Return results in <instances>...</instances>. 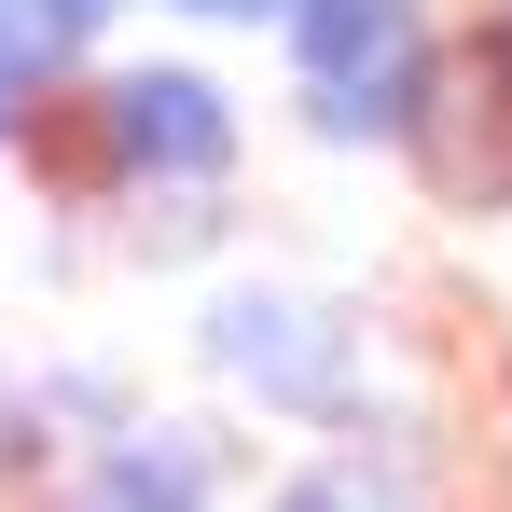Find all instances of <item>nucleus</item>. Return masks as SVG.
<instances>
[{"mask_svg":"<svg viewBox=\"0 0 512 512\" xmlns=\"http://www.w3.org/2000/svg\"><path fill=\"white\" fill-rule=\"evenodd\" d=\"M402 512H443V499H402Z\"/></svg>","mask_w":512,"mask_h":512,"instance_id":"nucleus-8","label":"nucleus"},{"mask_svg":"<svg viewBox=\"0 0 512 512\" xmlns=\"http://www.w3.org/2000/svg\"><path fill=\"white\" fill-rule=\"evenodd\" d=\"M263 28H277V70H291L305 139L402 153L429 125V84H443V14L429 0H277Z\"/></svg>","mask_w":512,"mask_h":512,"instance_id":"nucleus-2","label":"nucleus"},{"mask_svg":"<svg viewBox=\"0 0 512 512\" xmlns=\"http://www.w3.org/2000/svg\"><path fill=\"white\" fill-rule=\"evenodd\" d=\"M250 499V443L222 416H111L97 443H70V471L42 485V512H236Z\"/></svg>","mask_w":512,"mask_h":512,"instance_id":"nucleus-4","label":"nucleus"},{"mask_svg":"<svg viewBox=\"0 0 512 512\" xmlns=\"http://www.w3.org/2000/svg\"><path fill=\"white\" fill-rule=\"evenodd\" d=\"M194 346H208V374H222L263 429H305V443H319V429H360V416H374V319L333 305V291L222 277L208 319H194Z\"/></svg>","mask_w":512,"mask_h":512,"instance_id":"nucleus-3","label":"nucleus"},{"mask_svg":"<svg viewBox=\"0 0 512 512\" xmlns=\"http://www.w3.org/2000/svg\"><path fill=\"white\" fill-rule=\"evenodd\" d=\"M402 499H429V485H416V443H402L388 416H360V429H319L291 471H263L250 512H402Z\"/></svg>","mask_w":512,"mask_h":512,"instance_id":"nucleus-5","label":"nucleus"},{"mask_svg":"<svg viewBox=\"0 0 512 512\" xmlns=\"http://www.w3.org/2000/svg\"><path fill=\"white\" fill-rule=\"evenodd\" d=\"M236 153H250V111L222 70H194V56H125V70H70V84L28 97V125H14V153L0 167H28L56 208H153V194H236Z\"/></svg>","mask_w":512,"mask_h":512,"instance_id":"nucleus-1","label":"nucleus"},{"mask_svg":"<svg viewBox=\"0 0 512 512\" xmlns=\"http://www.w3.org/2000/svg\"><path fill=\"white\" fill-rule=\"evenodd\" d=\"M14 125H28V84H14V70H0V153H14Z\"/></svg>","mask_w":512,"mask_h":512,"instance_id":"nucleus-7","label":"nucleus"},{"mask_svg":"<svg viewBox=\"0 0 512 512\" xmlns=\"http://www.w3.org/2000/svg\"><path fill=\"white\" fill-rule=\"evenodd\" d=\"M167 14H194V28H263L277 0H167Z\"/></svg>","mask_w":512,"mask_h":512,"instance_id":"nucleus-6","label":"nucleus"}]
</instances>
